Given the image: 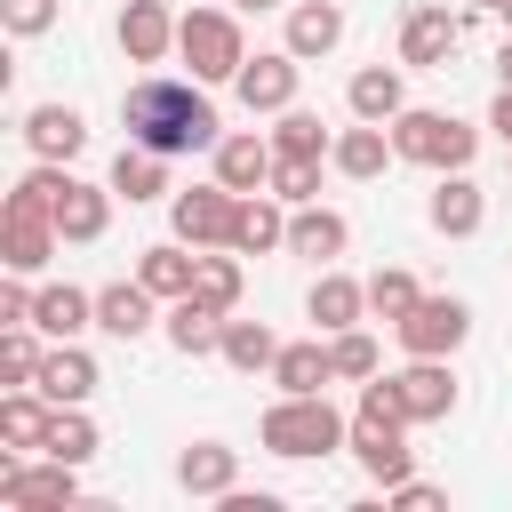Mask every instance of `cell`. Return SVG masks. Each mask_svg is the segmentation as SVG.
<instances>
[{
  "mask_svg": "<svg viewBox=\"0 0 512 512\" xmlns=\"http://www.w3.org/2000/svg\"><path fill=\"white\" fill-rule=\"evenodd\" d=\"M384 384H392V400H400L408 424H448V416H456V376H448V360L408 352V368H392Z\"/></svg>",
  "mask_w": 512,
  "mask_h": 512,
  "instance_id": "obj_9",
  "label": "cell"
},
{
  "mask_svg": "<svg viewBox=\"0 0 512 512\" xmlns=\"http://www.w3.org/2000/svg\"><path fill=\"white\" fill-rule=\"evenodd\" d=\"M272 152H280V160H328V152H336V136L320 128V112H296V104H288V112H280V128H272Z\"/></svg>",
  "mask_w": 512,
  "mask_h": 512,
  "instance_id": "obj_34",
  "label": "cell"
},
{
  "mask_svg": "<svg viewBox=\"0 0 512 512\" xmlns=\"http://www.w3.org/2000/svg\"><path fill=\"white\" fill-rule=\"evenodd\" d=\"M152 304H160V296H152L144 280H112V288H96V328L120 336V344H136V336L152 328Z\"/></svg>",
  "mask_w": 512,
  "mask_h": 512,
  "instance_id": "obj_22",
  "label": "cell"
},
{
  "mask_svg": "<svg viewBox=\"0 0 512 512\" xmlns=\"http://www.w3.org/2000/svg\"><path fill=\"white\" fill-rule=\"evenodd\" d=\"M256 440H264L272 456H288V464H304V456H328V448H352V416H336V408H328V392H280V400L264 408V424H256Z\"/></svg>",
  "mask_w": 512,
  "mask_h": 512,
  "instance_id": "obj_3",
  "label": "cell"
},
{
  "mask_svg": "<svg viewBox=\"0 0 512 512\" xmlns=\"http://www.w3.org/2000/svg\"><path fill=\"white\" fill-rule=\"evenodd\" d=\"M24 144H32L40 160H72V152L88 144V120H80L72 104H32V112H24Z\"/></svg>",
  "mask_w": 512,
  "mask_h": 512,
  "instance_id": "obj_24",
  "label": "cell"
},
{
  "mask_svg": "<svg viewBox=\"0 0 512 512\" xmlns=\"http://www.w3.org/2000/svg\"><path fill=\"white\" fill-rule=\"evenodd\" d=\"M168 216H176V240H184V248H232L240 192H232V184H192V192L168 200Z\"/></svg>",
  "mask_w": 512,
  "mask_h": 512,
  "instance_id": "obj_8",
  "label": "cell"
},
{
  "mask_svg": "<svg viewBox=\"0 0 512 512\" xmlns=\"http://www.w3.org/2000/svg\"><path fill=\"white\" fill-rule=\"evenodd\" d=\"M328 160H336L344 176H360V184H368V176H384L400 152H392V128H384V120H352V128L336 136V152H328Z\"/></svg>",
  "mask_w": 512,
  "mask_h": 512,
  "instance_id": "obj_25",
  "label": "cell"
},
{
  "mask_svg": "<svg viewBox=\"0 0 512 512\" xmlns=\"http://www.w3.org/2000/svg\"><path fill=\"white\" fill-rule=\"evenodd\" d=\"M272 384H280V392H328V384H336V360H328V344H320V336H304V344H280V360H272Z\"/></svg>",
  "mask_w": 512,
  "mask_h": 512,
  "instance_id": "obj_32",
  "label": "cell"
},
{
  "mask_svg": "<svg viewBox=\"0 0 512 512\" xmlns=\"http://www.w3.org/2000/svg\"><path fill=\"white\" fill-rule=\"evenodd\" d=\"M496 16H504V24H512V0H496Z\"/></svg>",
  "mask_w": 512,
  "mask_h": 512,
  "instance_id": "obj_48",
  "label": "cell"
},
{
  "mask_svg": "<svg viewBox=\"0 0 512 512\" xmlns=\"http://www.w3.org/2000/svg\"><path fill=\"white\" fill-rule=\"evenodd\" d=\"M488 128L512 144V88H496V104H488Z\"/></svg>",
  "mask_w": 512,
  "mask_h": 512,
  "instance_id": "obj_45",
  "label": "cell"
},
{
  "mask_svg": "<svg viewBox=\"0 0 512 512\" xmlns=\"http://www.w3.org/2000/svg\"><path fill=\"white\" fill-rule=\"evenodd\" d=\"M392 336H400V352L448 360V352L472 336V304H464V296H416V312H408V320H392Z\"/></svg>",
  "mask_w": 512,
  "mask_h": 512,
  "instance_id": "obj_7",
  "label": "cell"
},
{
  "mask_svg": "<svg viewBox=\"0 0 512 512\" xmlns=\"http://www.w3.org/2000/svg\"><path fill=\"white\" fill-rule=\"evenodd\" d=\"M168 48H176L168 0H120V56H128V64H160Z\"/></svg>",
  "mask_w": 512,
  "mask_h": 512,
  "instance_id": "obj_14",
  "label": "cell"
},
{
  "mask_svg": "<svg viewBox=\"0 0 512 512\" xmlns=\"http://www.w3.org/2000/svg\"><path fill=\"white\" fill-rule=\"evenodd\" d=\"M216 312H232L240 304V248H200V280H192Z\"/></svg>",
  "mask_w": 512,
  "mask_h": 512,
  "instance_id": "obj_36",
  "label": "cell"
},
{
  "mask_svg": "<svg viewBox=\"0 0 512 512\" xmlns=\"http://www.w3.org/2000/svg\"><path fill=\"white\" fill-rule=\"evenodd\" d=\"M176 56L192 64V80H232L248 64V40L224 8H192V16H176Z\"/></svg>",
  "mask_w": 512,
  "mask_h": 512,
  "instance_id": "obj_5",
  "label": "cell"
},
{
  "mask_svg": "<svg viewBox=\"0 0 512 512\" xmlns=\"http://www.w3.org/2000/svg\"><path fill=\"white\" fill-rule=\"evenodd\" d=\"M424 216H432V232H448V240H472V232L488 224V192H480V184H472L464 168H448V176L432 184Z\"/></svg>",
  "mask_w": 512,
  "mask_h": 512,
  "instance_id": "obj_13",
  "label": "cell"
},
{
  "mask_svg": "<svg viewBox=\"0 0 512 512\" xmlns=\"http://www.w3.org/2000/svg\"><path fill=\"white\" fill-rule=\"evenodd\" d=\"M40 456H64V464H88V456H96V424H88L80 408H56V424H48V440H40Z\"/></svg>",
  "mask_w": 512,
  "mask_h": 512,
  "instance_id": "obj_39",
  "label": "cell"
},
{
  "mask_svg": "<svg viewBox=\"0 0 512 512\" xmlns=\"http://www.w3.org/2000/svg\"><path fill=\"white\" fill-rule=\"evenodd\" d=\"M504 152H512V144H504Z\"/></svg>",
  "mask_w": 512,
  "mask_h": 512,
  "instance_id": "obj_49",
  "label": "cell"
},
{
  "mask_svg": "<svg viewBox=\"0 0 512 512\" xmlns=\"http://www.w3.org/2000/svg\"><path fill=\"white\" fill-rule=\"evenodd\" d=\"M336 40H344V8H336V0H288V40H280V48L328 56Z\"/></svg>",
  "mask_w": 512,
  "mask_h": 512,
  "instance_id": "obj_29",
  "label": "cell"
},
{
  "mask_svg": "<svg viewBox=\"0 0 512 512\" xmlns=\"http://www.w3.org/2000/svg\"><path fill=\"white\" fill-rule=\"evenodd\" d=\"M32 328H40L48 344H72L80 328H96V296H88V288H72V280H56V288H40Z\"/></svg>",
  "mask_w": 512,
  "mask_h": 512,
  "instance_id": "obj_21",
  "label": "cell"
},
{
  "mask_svg": "<svg viewBox=\"0 0 512 512\" xmlns=\"http://www.w3.org/2000/svg\"><path fill=\"white\" fill-rule=\"evenodd\" d=\"M136 280H144L160 304H176V296H192V280H200V248L184 256V240H160V248L136 256Z\"/></svg>",
  "mask_w": 512,
  "mask_h": 512,
  "instance_id": "obj_27",
  "label": "cell"
},
{
  "mask_svg": "<svg viewBox=\"0 0 512 512\" xmlns=\"http://www.w3.org/2000/svg\"><path fill=\"white\" fill-rule=\"evenodd\" d=\"M56 248H64L56 216H24V208H8V216H0V264H8V272H40Z\"/></svg>",
  "mask_w": 512,
  "mask_h": 512,
  "instance_id": "obj_17",
  "label": "cell"
},
{
  "mask_svg": "<svg viewBox=\"0 0 512 512\" xmlns=\"http://www.w3.org/2000/svg\"><path fill=\"white\" fill-rule=\"evenodd\" d=\"M232 248H240V256H272V248H288V200H280V192H240Z\"/></svg>",
  "mask_w": 512,
  "mask_h": 512,
  "instance_id": "obj_16",
  "label": "cell"
},
{
  "mask_svg": "<svg viewBox=\"0 0 512 512\" xmlns=\"http://www.w3.org/2000/svg\"><path fill=\"white\" fill-rule=\"evenodd\" d=\"M456 40H464V16L440 8V0H424V8H408V24H400V64H408V72H440V64L456 56Z\"/></svg>",
  "mask_w": 512,
  "mask_h": 512,
  "instance_id": "obj_10",
  "label": "cell"
},
{
  "mask_svg": "<svg viewBox=\"0 0 512 512\" xmlns=\"http://www.w3.org/2000/svg\"><path fill=\"white\" fill-rule=\"evenodd\" d=\"M224 512H280V496L272 488H232V496H216Z\"/></svg>",
  "mask_w": 512,
  "mask_h": 512,
  "instance_id": "obj_44",
  "label": "cell"
},
{
  "mask_svg": "<svg viewBox=\"0 0 512 512\" xmlns=\"http://www.w3.org/2000/svg\"><path fill=\"white\" fill-rule=\"evenodd\" d=\"M416 296H424V288H416V272H400V264H384V272L368 280V312H376V320H408Z\"/></svg>",
  "mask_w": 512,
  "mask_h": 512,
  "instance_id": "obj_37",
  "label": "cell"
},
{
  "mask_svg": "<svg viewBox=\"0 0 512 512\" xmlns=\"http://www.w3.org/2000/svg\"><path fill=\"white\" fill-rule=\"evenodd\" d=\"M0 504H8V512H56V504H80V464H64V456H40V464L0 456Z\"/></svg>",
  "mask_w": 512,
  "mask_h": 512,
  "instance_id": "obj_6",
  "label": "cell"
},
{
  "mask_svg": "<svg viewBox=\"0 0 512 512\" xmlns=\"http://www.w3.org/2000/svg\"><path fill=\"white\" fill-rule=\"evenodd\" d=\"M496 88H512V40L496 48Z\"/></svg>",
  "mask_w": 512,
  "mask_h": 512,
  "instance_id": "obj_46",
  "label": "cell"
},
{
  "mask_svg": "<svg viewBox=\"0 0 512 512\" xmlns=\"http://www.w3.org/2000/svg\"><path fill=\"white\" fill-rule=\"evenodd\" d=\"M272 192H280L288 208H304V200L320 192V160H272Z\"/></svg>",
  "mask_w": 512,
  "mask_h": 512,
  "instance_id": "obj_40",
  "label": "cell"
},
{
  "mask_svg": "<svg viewBox=\"0 0 512 512\" xmlns=\"http://www.w3.org/2000/svg\"><path fill=\"white\" fill-rule=\"evenodd\" d=\"M104 184H112L128 208H136V200H160V192H168V152H152V144H128V152L112 160V176H104Z\"/></svg>",
  "mask_w": 512,
  "mask_h": 512,
  "instance_id": "obj_30",
  "label": "cell"
},
{
  "mask_svg": "<svg viewBox=\"0 0 512 512\" xmlns=\"http://www.w3.org/2000/svg\"><path fill=\"white\" fill-rule=\"evenodd\" d=\"M392 152L416 160V168H432V176H448V168H472L480 128H464L456 112H424V104H408V112L392 120Z\"/></svg>",
  "mask_w": 512,
  "mask_h": 512,
  "instance_id": "obj_4",
  "label": "cell"
},
{
  "mask_svg": "<svg viewBox=\"0 0 512 512\" xmlns=\"http://www.w3.org/2000/svg\"><path fill=\"white\" fill-rule=\"evenodd\" d=\"M240 16H264V8H288V0H232Z\"/></svg>",
  "mask_w": 512,
  "mask_h": 512,
  "instance_id": "obj_47",
  "label": "cell"
},
{
  "mask_svg": "<svg viewBox=\"0 0 512 512\" xmlns=\"http://www.w3.org/2000/svg\"><path fill=\"white\" fill-rule=\"evenodd\" d=\"M160 320H168V344H176L184 360H200V352H216V344H224V312H216L200 288H192V296H176Z\"/></svg>",
  "mask_w": 512,
  "mask_h": 512,
  "instance_id": "obj_23",
  "label": "cell"
},
{
  "mask_svg": "<svg viewBox=\"0 0 512 512\" xmlns=\"http://www.w3.org/2000/svg\"><path fill=\"white\" fill-rule=\"evenodd\" d=\"M0 24H8L16 40H40V32L56 24V0H0Z\"/></svg>",
  "mask_w": 512,
  "mask_h": 512,
  "instance_id": "obj_41",
  "label": "cell"
},
{
  "mask_svg": "<svg viewBox=\"0 0 512 512\" xmlns=\"http://www.w3.org/2000/svg\"><path fill=\"white\" fill-rule=\"evenodd\" d=\"M344 104H352V120H400L408 112V80H400V64H360L352 72V88H344Z\"/></svg>",
  "mask_w": 512,
  "mask_h": 512,
  "instance_id": "obj_19",
  "label": "cell"
},
{
  "mask_svg": "<svg viewBox=\"0 0 512 512\" xmlns=\"http://www.w3.org/2000/svg\"><path fill=\"white\" fill-rule=\"evenodd\" d=\"M176 488H184V496H232V488H240V448L192 440V448L176 456Z\"/></svg>",
  "mask_w": 512,
  "mask_h": 512,
  "instance_id": "obj_18",
  "label": "cell"
},
{
  "mask_svg": "<svg viewBox=\"0 0 512 512\" xmlns=\"http://www.w3.org/2000/svg\"><path fill=\"white\" fill-rule=\"evenodd\" d=\"M352 456H360V472H368V480H384V488H400V480L416 472L408 416H400V400H392V384H384V376H368V384H360V408H352Z\"/></svg>",
  "mask_w": 512,
  "mask_h": 512,
  "instance_id": "obj_2",
  "label": "cell"
},
{
  "mask_svg": "<svg viewBox=\"0 0 512 512\" xmlns=\"http://www.w3.org/2000/svg\"><path fill=\"white\" fill-rule=\"evenodd\" d=\"M224 368H240V376H272V360H280V336L264 328V320H232L224 312Z\"/></svg>",
  "mask_w": 512,
  "mask_h": 512,
  "instance_id": "obj_31",
  "label": "cell"
},
{
  "mask_svg": "<svg viewBox=\"0 0 512 512\" xmlns=\"http://www.w3.org/2000/svg\"><path fill=\"white\" fill-rule=\"evenodd\" d=\"M112 200H120L112 184H80V176H72V184L56 192V232H64L72 248L104 240V224H112Z\"/></svg>",
  "mask_w": 512,
  "mask_h": 512,
  "instance_id": "obj_15",
  "label": "cell"
},
{
  "mask_svg": "<svg viewBox=\"0 0 512 512\" xmlns=\"http://www.w3.org/2000/svg\"><path fill=\"white\" fill-rule=\"evenodd\" d=\"M24 280H32V272H8V280H0V328H16V320H32V304H40V296H32Z\"/></svg>",
  "mask_w": 512,
  "mask_h": 512,
  "instance_id": "obj_42",
  "label": "cell"
},
{
  "mask_svg": "<svg viewBox=\"0 0 512 512\" xmlns=\"http://www.w3.org/2000/svg\"><path fill=\"white\" fill-rule=\"evenodd\" d=\"M328 360H336V384H368V376H384L368 328H336V336H328Z\"/></svg>",
  "mask_w": 512,
  "mask_h": 512,
  "instance_id": "obj_35",
  "label": "cell"
},
{
  "mask_svg": "<svg viewBox=\"0 0 512 512\" xmlns=\"http://www.w3.org/2000/svg\"><path fill=\"white\" fill-rule=\"evenodd\" d=\"M56 408H80L88 392H96V360L80 352V344H48V360H40V376H32Z\"/></svg>",
  "mask_w": 512,
  "mask_h": 512,
  "instance_id": "obj_28",
  "label": "cell"
},
{
  "mask_svg": "<svg viewBox=\"0 0 512 512\" xmlns=\"http://www.w3.org/2000/svg\"><path fill=\"white\" fill-rule=\"evenodd\" d=\"M384 496H392L400 512H440V504H448V488H432V480H416V472H408L400 488H384Z\"/></svg>",
  "mask_w": 512,
  "mask_h": 512,
  "instance_id": "obj_43",
  "label": "cell"
},
{
  "mask_svg": "<svg viewBox=\"0 0 512 512\" xmlns=\"http://www.w3.org/2000/svg\"><path fill=\"white\" fill-rule=\"evenodd\" d=\"M344 240H352V224L336 216V208H288V256H312V264H328V256H344Z\"/></svg>",
  "mask_w": 512,
  "mask_h": 512,
  "instance_id": "obj_26",
  "label": "cell"
},
{
  "mask_svg": "<svg viewBox=\"0 0 512 512\" xmlns=\"http://www.w3.org/2000/svg\"><path fill=\"white\" fill-rule=\"evenodd\" d=\"M48 424H56V400H48L40 384H32V392L16 384V392L0 400V440H8V448H40V440H48Z\"/></svg>",
  "mask_w": 512,
  "mask_h": 512,
  "instance_id": "obj_33",
  "label": "cell"
},
{
  "mask_svg": "<svg viewBox=\"0 0 512 512\" xmlns=\"http://www.w3.org/2000/svg\"><path fill=\"white\" fill-rule=\"evenodd\" d=\"M120 120H128V144H152L168 160L176 152H216V136H224V120L208 104V80H168V72L136 80L120 96Z\"/></svg>",
  "mask_w": 512,
  "mask_h": 512,
  "instance_id": "obj_1",
  "label": "cell"
},
{
  "mask_svg": "<svg viewBox=\"0 0 512 512\" xmlns=\"http://www.w3.org/2000/svg\"><path fill=\"white\" fill-rule=\"evenodd\" d=\"M296 72H304L296 48H264V56H248V64L232 72V88H240L248 112H288V104H296Z\"/></svg>",
  "mask_w": 512,
  "mask_h": 512,
  "instance_id": "obj_11",
  "label": "cell"
},
{
  "mask_svg": "<svg viewBox=\"0 0 512 512\" xmlns=\"http://www.w3.org/2000/svg\"><path fill=\"white\" fill-rule=\"evenodd\" d=\"M216 184H232V192H264L272 184V136H256V128H232V136H216Z\"/></svg>",
  "mask_w": 512,
  "mask_h": 512,
  "instance_id": "obj_12",
  "label": "cell"
},
{
  "mask_svg": "<svg viewBox=\"0 0 512 512\" xmlns=\"http://www.w3.org/2000/svg\"><path fill=\"white\" fill-rule=\"evenodd\" d=\"M304 312H312V328H320V336L360 328V312H368V280H352V272H320V280H312V296H304Z\"/></svg>",
  "mask_w": 512,
  "mask_h": 512,
  "instance_id": "obj_20",
  "label": "cell"
},
{
  "mask_svg": "<svg viewBox=\"0 0 512 512\" xmlns=\"http://www.w3.org/2000/svg\"><path fill=\"white\" fill-rule=\"evenodd\" d=\"M40 360H48V352H40V328H32V320L0 328V376H8V384H32V376H40Z\"/></svg>",
  "mask_w": 512,
  "mask_h": 512,
  "instance_id": "obj_38",
  "label": "cell"
}]
</instances>
